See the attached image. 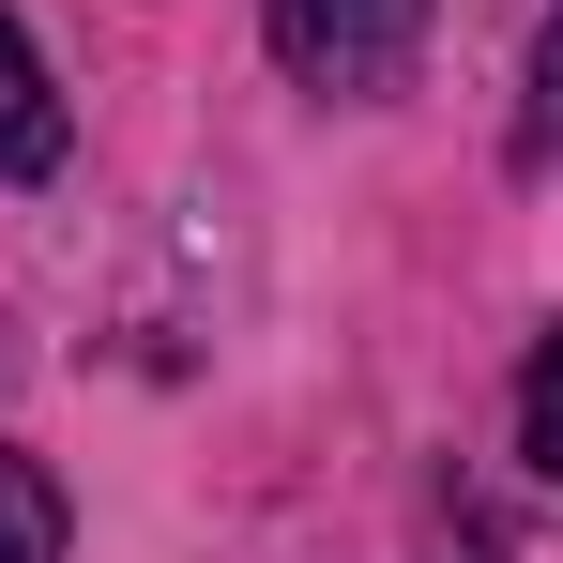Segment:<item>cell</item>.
I'll use <instances>...</instances> for the list:
<instances>
[{"label": "cell", "mask_w": 563, "mask_h": 563, "mask_svg": "<svg viewBox=\"0 0 563 563\" xmlns=\"http://www.w3.org/2000/svg\"><path fill=\"white\" fill-rule=\"evenodd\" d=\"M275 15V62L305 77V92H396L411 77V46H427V0H260Z\"/></svg>", "instance_id": "cell-1"}, {"label": "cell", "mask_w": 563, "mask_h": 563, "mask_svg": "<svg viewBox=\"0 0 563 563\" xmlns=\"http://www.w3.org/2000/svg\"><path fill=\"white\" fill-rule=\"evenodd\" d=\"M46 168H62V92L31 62V31L0 15V184H46Z\"/></svg>", "instance_id": "cell-2"}, {"label": "cell", "mask_w": 563, "mask_h": 563, "mask_svg": "<svg viewBox=\"0 0 563 563\" xmlns=\"http://www.w3.org/2000/svg\"><path fill=\"white\" fill-rule=\"evenodd\" d=\"M0 563H62V487L31 457H0Z\"/></svg>", "instance_id": "cell-3"}, {"label": "cell", "mask_w": 563, "mask_h": 563, "mask_svg": "<svg viewBox=\"0 0 563 563\" xmlns=\"http://www.w3.org/2000/svg\"><path fill=\"white\" fill-rule=\"evenodd\" d=\"M518 442H533V472L563 487V320L533 335V380H518Z\"/></svg>", "instance_id": "cell-4"}, {"label": "cell", "mask_w": 563, "mask_h": 563, "mask_svg": "<svg viewBox=\"0 0 563 563\" xmlns=\"http://www.w3.org/2000/svg\"><path fill=\"white\" fill-rule=\"evenodd\" d=\"M563 137V15H549V46H533V153Z\"/></svg>", "instance_id": "cell-5"}]
</instances>
